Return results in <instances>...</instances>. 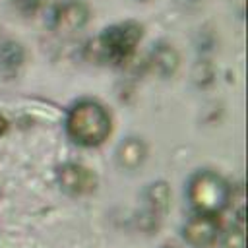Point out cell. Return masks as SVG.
I'll return each mask as SVG.
<instances>
[{
	"label": "cell",
	"instance_id": "obj_1",
	"mask_svg": "<svg viewBox=\"0 0 248 248\" xmlns=\"http://www.w3.org/2000/svg\"><path fill=\"white\" fill-rule=\"evenodd\" d=\"M141 39V27L134 21L108 27L99 39L87 46L89 58L97 62H124L132 56L136 45Z\"/></svg>",
	"mask_w": 248,
	"mask_h": 248
},
{
	"label": "cell",
	"instance_id": "obj_2",
	"mask_svg": "<svg viewBox=\"0 0 248 248\" xmlns=\"http://www.w3.org/2000/svg\"><path fill=\"white\" fill-rule=\"evenodd\" d=\"M68 134L81 145H99L110 134V116L95 101H81L70 110Z\"/></svg>",
	"mask_w": 248,
	"mask_h": 248
},
{
	"label": "cell",
	"instance_id": "obj_3",
	"mask_svg": "<svg viewBox=\"0 0 248 248\" xmlns=\"http://www.w3.org/2000/svg\"><path fill=\"white\" fill-rule=\"evenodd\" d=\"M229 200L227 182L215 172H200L190 182V202L203 215L219 213Z\"/></svg>",
	"mask_w": 248,
	"mask_h": 248
},
{
	"label": "cell",
	"instance_id": "obj_4",
	"mask_svg": "<svg viewBox=\"0 0 248 248\" xmlns=\"http://www.w3.org/2000/svg\"><path fill=\"white\" fill-rule=\"evenodd\" d=\"M217 232H219V223H217L215 215L198 213V215L190 217V221L184 227V238L194 248L211 246L217 238Z\"/></svg>",
	"mask_w": 248,
	"mask_h": 248
},
{
	"label": "cell",
	"instance_id": "obj_5",
	"mask_svg": "<svg viewBox=\"0 0 248 248\" xmlns=\"http://www.w3.org/2000/svg\"><path fill=\"white\" fill-rule=\"evenodd\" d=\"M89 19V10L83 2L72 0L66 2L62 6H58V10L54 12V29L60 33H74L79 31Z\"/></svg>",
	"mask_w": 248,
	"mask_h": 248
},
{
	"label": "cell",
	"instance_id": "obj_6",
	"mask_svg": "<svg viewBox=\"0 0 248 248\" xmlns=\"http://www.w3.org/2000/svg\"><path fill=\"white\" fill-rule=\"evenodd\" d=\"M58 180L72 194H85L95 188V174L81 165H64L58 170Z\"/></svg>",
	"mask_w": 248,
	"mask_h": 248
},
{
	"label": "cell",
	"instance_id": "obj_7",
	"mask_svg": "<svg viewBox=\"0 0 248 248\" xmlns=\"http://www.w3.org/2000/svg\"><path fill=\"white\" fill-rule=\"evenodd\" d=\"M145 153H147V149H145V143H143L141 140H138V138H128V140H124V141L118 145V149H116V159H118V165H120V167L128 169V170H134V169H138V167L143 163Z\"/></svg>",
	"mask_w": 248,
	"mask_h": 248
},
{
	"label": "cell",
	"instance_id": "obj_8",
	"mask_svg": "<svg viewBox=\"0 0 248 248\" xmlns=\"http://www.w3.org/2000/svg\"><path fill=\"white\" fill-rule=\"evenodd\" d=\"M151 68L155 74L163 76V78H169L174 74V70L178 68V52L170 46V45H157L151 52Z\"/></svg>",
	"mask_w": 248,
	"mask_h": 248
},
{
	"label": "cell",
	"instance_id": "obj_9",
	"mask_svg": "<svg viewBox=\"0 0 248 248\" xmlns=\"http://www.w3.org/2000/svg\"><path fill=\"white\" fill-rule=\"evenodd\" d=\"M23 48L16 41H6L0 45V68L6 74L17 72V68L23 64Z\"/></svg>",
	"mask_w": 248,
	"mask_h": 248
},
{
	"label": "cell",
	"instance_id": "obj_10",
	"mask_svg": "<svg viewBox=\"0 0 248 248\" xmlns=\"http://www.w3.org/2000/svg\"><path fill=\"white\" fill-rule=\"evenodd\" d=\"M12 2L21 16H35L41 6V0H12Z\"/></svg>",
	"mask_w": 248,
	"mask_h": 248
},
{
	"label": "cell",
	"instance_id": "obj_11",
	"mask_svg": "<svg viewBox=\"0 0 248 248\" xmlns=\"http://www.w3.org/2000/svg\"><path fill=\"white\" fill-rule=\"evenodd\" d=\"M6 130V120H4V116H0V134Z\"/></svg>",
	"mask_w": 248,
	"mask_h": 248
}]
</instances>
